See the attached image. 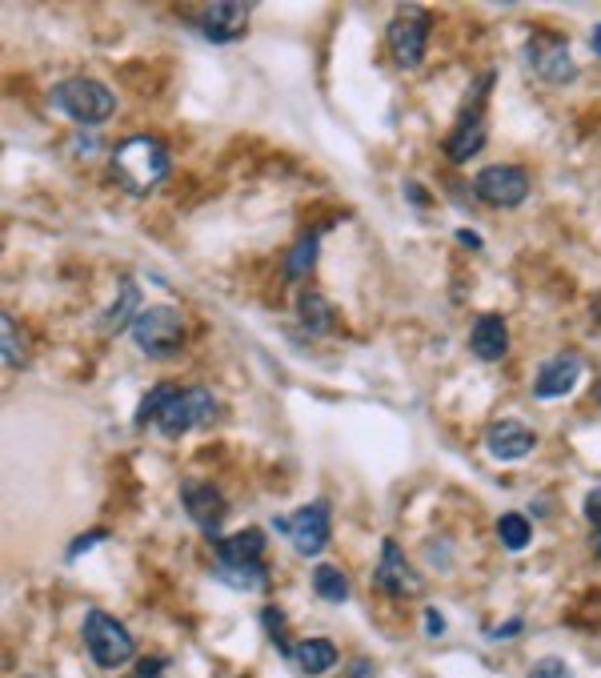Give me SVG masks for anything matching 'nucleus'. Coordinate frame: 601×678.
I'll return each instance as SVG.
<instances>
[{"instance_id":"obj_1","label":"nucleus","mask_w":601,"mask_h":678,"mask_svg":"<svg viewBox=\"0 0 601 678\" xmlns=\"http://www.w3.org/2000/svg\"><path fill=\"white\" fill-rule=\"evenodd\" d=\"M113 177L125 193L145 197L169 177V149L157 137H128L113 149Z\"/></svg>"},{"instance_id":"obj_2","label":"nucleus","mask_w":601,"mask_h":678,"mask_svg":"<svg viewBox=\"0 0 601 678\" xmlns=\"http://www.w3.org/2000/svg\"><path fill=\"white\" fill-rule=\"evenodd\" d=\"M157 389H161V402H157V421L152 426L165 438H181L193 426H208V421L217 418V398L205 386H189V389L157 386Z\"/></svg>"},{"instance_id":"obj_3","label":"nucleus","mask_w":601,"mask_h":678,"mask_svg":"<svg viewBox=\"0 0 601 678\" xmlns=\"http://www.w3.org/2000/svg\"><path fill=\"white\" fill-rule=\"evenodd\" d=\"M53 105L84 129H97L116 113V97L109 84L93 81V77H72V81H60L53 89Z\"/></svg>"},{"instance_id":"obj_4","label":"nucleus","mask_w":601,"mask_h":678,"mask_svg":"<svg viewBox=\"0 0 601 678\" xmlns=\"http://www.w3.org/2000/svg\"><path fill=\"white\" fill-rule=\"evenodd\" d=\"M133 341L137 350L152 362H165V358H177L181 353V341H185V317L177 314L173 305H145L133 321Z\"/></svg>"},{"instance_id":"obj_5","label":"nucleus","mask_w":601,"mask_h":678,"mask_svg":"<svg viewBox=\"0 0 601 678\" xmlns=\"http://www.w3.org/2000/svg\"><path fill=\"white\" fill-rule=\"evenodd\" d=\"M84 646H89V655L101 670H116L125 667L128 658L137 655V646H133V634L125 631V622L113 619V614H104V610H89L84 614Z\"/></svg>"},{"instance_id":"obj_6","label":"nucleus","mask_w":601,"mask_h":678,"mask_svg":"<svg viewBox=\"0 0 601 678\" xmlns=\"http://www.w3.org/2000/svg\"><path fill=\"white\" fill-rule=\"evenodd\" d=\"M273 530H281V534L293 542L297 554L317 558V554L329 546V534H333V515H329V502H309V506H300L297 515H290V518H273Z\"/></svg>"},{"instance_id":"obj_7","label":"nucleus","mask_w":601,"mask_h":678,"mask_svg":"<svg viewBox=\"0 0 601 678\" xmlns=\"http://www.w3.org/2000/svg\"><path fill=\"white\" fill-rule=\"evenodd\" d=\"M474 193L494 210H518L530 197V173L521 165H486L474 177Z\"/></svg>"},{"instance_id":"obj_8","label":"nucleus","mask_w":601,"mask_h":678,"mask_svg":"<svg viewBox=\"0 0 601 678\" xmlns=\"http://www.w3.org/2000/svg\"><path fill=\"white\" fill-rule=\"evenodd\" d=\"M429 45V16L421 9H401L389 21V48H394L397 69H417L426 60Z\"/></svg>"},{"instance_id":"obj_9","label":"nucleus","mask_w":601,"mask_h":678,"mask_svg":"<svg viewBox=\"0 0 601 678\" xmlns=\"http://www.w3.org/2000/svg\"><path fill=\"white\" fill-rule=\"evenodd\" d=\"M181 502H185V515L193 518V527L205 530L208 539L217 542L220 539V522H225V515H229L225 494H220L213 482L185 478L181 482Z\"/></svg>"},{"instance_id":"obj_10","label":"nucleus","mask_w":601,"mask_h":678,"mask_svg":"<svg viewBox=\"0 0 601 678\" xmlns=\"http://www.w3.org/2000/svg\"><path fill=\"white\" fill-rule=\"evenodd\" d=\"M525 60H530V69L549 84H569L578 77V65L569 57V45L566 41H557V36H533L530 45H525Z\"/></svg>"},{"instance_id":"obj_11","label":"nucleus","mask_w":601,"mask_h":678,"mask_svg":"<svg viewBox=\"0 0 601 678\" xmlns=\"http://www.w3.org/2000/svg\"><path fill=\"white\" fill-rule=\"evenodd\" d=\"M578 382H581V358L574 350H566V353H554L549 362H542V370L533 377V394L542 402H554L574 394Z\"/></svg>"},{"instance_id":"obj_12","label":"nucleus","mask_w":601,"mask_h":678,"mask_svg":"<svg viewBox=\"0 0 601 678\" xmlns=\"http://www.w3.org/2000/svg\"><path fill=\"white\" fill-rule=\"evenodd\" d=\"M377 586H382L385 595L394 598H405V595H417L421 590V578L413 574V566H409V558L401 554V546H397L394 539L382 542V562H377Z\"/></svg>"},{"instance_id":"obj_13","label":"nucleus","mask_w":601,"mask_h":678,"mask_svg":"<svg viewBox=\"0 0 601 678\" xmlns=\"http://www.w3.org/2000/svg\"><path fill=\"white\" fill-rule=\"evenodd\" d=\"M486 450L498 462H521V457H530L537 450V433L525 421H494L486 433Z\"/></svg>"},{"instance_id":"obj_14","label":"nucleus","mask_w":601,"mask_h":678,"mask_svg":"<svg viewBox=\"0 0 601 678\" xmlns=\"http://www.w3.org/2000/svg\"><path fill=\"white\" fill-rule=\"evenodd\" d=\"M481 149H486V121H481L477 105H469V109H462L457 129L445 137V157H450L453 165H465V161H474Z\"/></svg>"},{"instance_id":"obj_15","label":"nucleus","mask_w":601,"mask_h":678,"mask_svg":"<svg viewBox=\"0 0 601 678\" xmlns=\"http://www.w3.org/2000/svg\"><path fill=\"white\" fill-rule=\"evenodd\" d=\"M469 350L481 358V362H501L509 353V326L501 314H481L469 329Z\"/></svg>"},{"instance_id":"obj_16","label":"nucleus","mask_w":601,"mask_h":678,"mask_svg":"<svg viewBox=\"0 0 601 678\" xmlns=\"http://www.w3.org/2000/svg\"><path fill=\"white\" fill-rule=\"evenodd\" d=\"M245 21H249V4H208L201 12V33L217 45H229L245 36Z\"/></svg>"},{"instance_id":"obj_17","label":"nucleus","mask_w":601,"mask_h":678,"mask_svg":"<svg viewBox=\"0 0 601 678\" xmlns=\"http://www.w3.org/2000/svg\"><path fill=\"white\" fill-rule=\"evenodd\" d=\"M265 530L245 527L229 539H217V562H229V566H245V562H261L265 554Z\"/></svg>"},{"instance_id":"obj_18","label":"nucleus","mask_w":601,"mask_h":678,"mask_svg":"<svg viewBox=\"0 0 601 678\" xmlns=\"http://www.w3.org/2000/svg\"><path fill=\"white\" fill-rule=\"evenodd\" d=\"M290 663L300 670V675H309V678L329 675V670L337 667V646L329 643V639H305V643L293 646Z\"/></svg>"},{"instance_id":"obj_19","label":"nucleus","mask_w":601,"mask_h":678,"mask_svg":"<svg viewBox=\"0 0 601 678\" xmlns=\"http://www.w3.org/2000/svg\"><path fill=\"white\" fill-rule=\"evenodd\" d=\"M121 297H116L109 309H104L101 317V334H121V329H133V321H137V314L145 309L140 305V290H137V281H121Z\"/></svg>"},{"instance_id":"obj_20","label":"nucleus","mask_w":601,"mask_h":678,"mask_svg":"<svg viewBox=\"0 0 601 678\" xmlns=\"http://www.w3.org/2000/svg\"><path fill=\"white\" fill-rule=\"evenodd\" d=\"M297 321L309 334H333L337 326V317H333V305L325 302L321 293H313V290H300L297 293Z\"/></svg>"},{"instance_id":"obj_21","label":"nucleus","mask_w":601,"mask_h":678,"mask_svg":"<svg viewBox=\"0 0 601 678\" xmlns=\"http://www.w3.org/2000/svg\"><path fill=\"white\" fill-rule=\"evenodd\" d=\"M213 578L225 586H233V590H265L269 586V570L261 566V562H245V566H229V562H217L213 566Z\"/></svg>"},{"instance_id":"obj_22","label":"nucleus","mask_w":601,"mask_h":678,"mask_svg":"<svg viewBox=\"0 0 601 678\" xmlns=\"http://www.w3.org/2000/svg\"><path fill=\"white\" fill-rule=\"evenodd\" d=\"M313 590H317V598L333 602V607L349 602V595H353V586H349V574L341 570V566H333V562H321V566L313 570Z\"/></svg>"},{"instance_id":"obj_23","label":"nucleus","mask_w":601,"mask_h":678,"mask_svg":"<svg viewBox=\"0 0 601 678\" xmlns=\"http://www.w3.org/2000/svg\"><path fill=\"white\" fill-rule=\"evenodd\" d=\"M498 539H501V546L506 550H525L533 542V527H530V518L525 515H501L498 518Z\"/></svg>"},{"instance_id":"obj_24","label":"nucleus","mask_w":601,"mask_h":678,"mask_svg":"<svg viewBox=\"0 0 601 678\" xmlns=\"http://www.w3.org/2000/svg\"><path fill=\"white\" fill-rule=\"evenodd\" d=\"M313 261H317V234L300 237L297 246H293L290 261H285V273H290L293 281H300V273H309V270H313Z\"/></svg>"},{"instance_id":"obj_25","label":"nucleus","mask_w":601,"mask_h":678,"mask_svg":"<svg viewBox=\"0 0 601 678\" xmlns=\"http://www.w3.org/2000/svg\"><path fill=\"white\" fill-rule=\"evenodd\" d=\"M0 334H4V365H9V370H21L24 365V346H21V334H16L12 314L0 317Z\"/></svg>"},{"instance_id":"obj_26","label":"nucleus","mask_w":601,"mask_h":678,"mask_svg":"<svg viewBox=\"0 0 601 678\" xmlns=\"http://www.w3.org/2000/svg\"><path fill=\"white\" fill-rule=\"evenodd\" d=\"M525 678H574V670H569L566 658L549 655V658H542V663H533Z\"/></svg>"},{"instance_id":"obj_27","label":"nucleus","mask_w":601,"mask_h":678,"mask_svg":"<svg viewBox=\"0 0 601 678\" xmlns=\"http://www.w3.org/2000/svg\"><path fill=\"white\" fill-rule=\"evenodd\" d=\"M586 518L593 527V554L601 558V490H590V498H586Z\"/></svg>"},{"instance_id":"obj_28","label":"nucleus","mask_w":601,"mask_h":678,"mask_svg":"<svg viewBox=\"0 0 601 678\" xmlns=\"http://www.w3.org/2000/svg\"><path fill=\"white\" fill-rule=\"evenodd\" d=\"M104 539H109L104 530H89V534H81V539H77V542H72V546H69V562H72V558H81L84 550L97 546V542H104Z\"/></svg>"},{"instance_id":"obj_29","label":"nucleus","mask_w":601,"mask_h":678,"mask_svg":"<svg viewBox=\"0 0 601 678\" xmlns=\"http://www.w3.org/2000/svg\"><path fill=\"white\" fill-rule=\"evenodd\" d=\"M349 678H377V667H373L370 658H353L349 663Z\"/></svg>"},{"instance_id":"obj_30","label":"nucleus","mask_w":601,"mask_h":678,"mask_svg":"<svg viewBox=\"0 0 601 678\" xmlns=\"http://www.w3.org/2000/svg\"><path fill=\"white\" fill-rule=\"evenodd\" d=\"M518 631H521V619H513V622H506V626H494L489 639H494V643H506V639H518Z\"/></svg>"},{"instance_id":"obj_31","label":"nucleus","mask_w":601,"mask_h":678,"mask_svg":"<svg viewBox=\"0 0 601 678\" xmlns=\"http://www.w3.org/2000/svg\"><path fill=\"white\" fill-rule=\"evenodd\" d=\"M426 631H429V639H441V634H445V619H441L433 607L426 610Z\"/></svg>"},{"instance_id":"obj_32","label":"nucleus","mask_w":601,"mask_h":678,"mask_svg":"<svg viewBox=\"0 0 601 678\" xmlns=\"http://www.w3.org/2000/svg\"><path fill=\"white\" fill-rule=\"evenodd\" d=\"M457 241H462V246H469V249H481V237L469 234V229H457Z\"/></svg>"},{"instance_id":"obj_33","label":"nucleus","mask_w":601,"mask_h":678,"mask_svg":"<svg viewBox=\"0 0 601 678\" xmlns=\"http://www.w3.org/2000/svg\"><path fill=\"white\" fill-rule=\"evenodd\" d=\"M590 45H593V53L601 57V24H593V33H590Z\"/></svg>"},{"instance_id":"obj_34","label":"nucleus","mask_w":601,"mask_h":678,"mask_svg":"<svg viewBox=\"0 0 601 678\" xmlns=\"http://www.w3.org/2000/svg\"><path fill=\"white\" fill-rule=\"evenodd\" d=\"M598 402H601V389H598Z\"/></svg>"}]
</instances>
